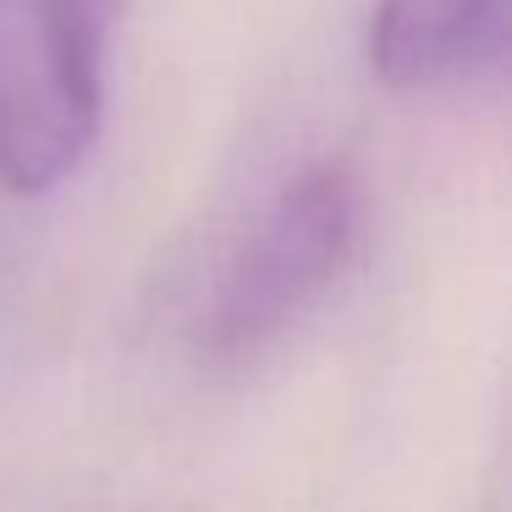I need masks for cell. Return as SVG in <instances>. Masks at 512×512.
<instances>
[{"instance_id": "obj_2", "label": "cell", "mask_w": 512, "mask_h": 512, "mask_svg": "<svg viewBox=\"0 0 512 512\" xmlns=\"http://www.w3.org/2000/svg\"><path fill=\"white\" fill-rule=\"evenodd\" d=\"M127 0H0V188L56 193L89 166Z\"/></svg>"}, {"instance_id": "obj_1", "label": "cell", "mask_w": 512, "mask_h": 512, "mask_svg": "<svg viewBox=\"0 0 512 512\" xmlns=\"http://www.w3.org/2000/svg\"><path fill=\"white\" fill-rule=\"evenodd\" d=\"M364 243V188L336 155L303 160L221 237L193 303L204 358H254L309 320Z\"/></svg>"}, {"instance_id": "obj_3", "label": "cell", "mask_w": 512, "mask_h": 512, "mask_svg": "<svg viewBox=\"0 0 512 512\" xmlns=\"http://www.w3.org/2000/svg\"><path fill=\"white\" fill-rule=\"evenodd\" d=\"M512 39V0H380L369 67L386 89H435Z\"/></svg>"}]
</instances>
